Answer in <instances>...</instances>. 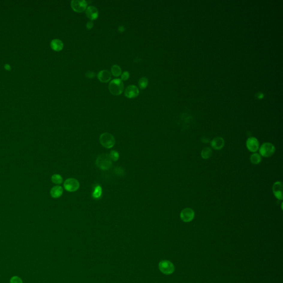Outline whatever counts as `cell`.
Returning a JSON list of instances; mask_svg holds the SVG:
<instances>
[{
    "mask_svg": "<svg viewBox=\"0 0 283 283\" xmlns=\"http://www.w3.org/2000/svg\"><path fill=\"white\" fill-rule=\"evenodd\" d=\"M118 31H119L120 32H124V30H125V28H124V27L123 25H121V26H120V27H118Z\"/></svg>",
    "mask_w": 283,
    "mask_h": 283,
    "instance_id": "f1b7e54d",
    "label": "cell"
},
{
    "mask_svg": "<svg viewBox=\"0 0 283 283\" xmlns=\"http://www.w3.org/2000/svg\"><path fill=\"white\" fill-rule=\"evenodd\" d=\"M159 270L165 275H170L173 273L175 267L171 262L168 260H163L159 263Z\"/></svg>",
    "mask_w": 283,
    "mask_h": 283,
    "instance_id": "5b68a950",
    "label": "cell"
},
{
    "mask_svg": "<svg viewBox=\"0 0 283 283\" xmlns=\"http://www.w3.org/2000/svg\"><path fill=\"white\" fill-rule=\"evenodd\" d=\"M86 76L88 77V78H94L95 76V73L92 72V71H88L86 73Z\"/></svg>",
    "mask_w": 283,
    "mask_h": 283,
    "instance_id": "484cf974",
    "label": "cell"
},
{
    "mask_svg": "<svg viewBox=\"0 0 283 283\" xmlns=\"http://www.w3.org/2000/svg\"><path fill=\"white\" fill-rule=\"evenodd\" d=\"M50 46L53 50L57 52L61 50L64 47L63 43L62 42V41L60 40V39H53L51 42Z\"/></svg>",
    "mask_w": 283,
    "mask_h": 283,
    "instance_id": "2e32d148",
    "label": "cell"
},
{
    "mask_svg": "<svg viewBox=\"0 0 283 283\" xmlns=\"http://www.w3.org/2000/svg\"><path fill=\"white\" fill-rule=\"evenodd\" d=\"M148 84V80L146 77H142L139 80L138 85L141 89L146 88Z\"/></svg>",
    "mask_w": 283,
    "mask_h": 283,
    "instance_id": "7402d4cb",
    "label": "cell"
},
{
    "mask_svg": "<svg viewBox=\"0 0 283 283\" xmlns=\"http://www.w3.org/2000/svg\"><path fill=\"white\" fill-rule=\"evenodd\" d=\"M63 189L61 186L57 185L55 186L50 190V195L53 198H60L63 194Z\"/></svg>",
    "mask_w": 283,
    "mask_h": 283,
    "instance_id": "9a60e30c",
    "label": "cell"
},
{
    "mask_svg": "<svg viewBox=\"0 0 283 283\" xmlns=\"http://www.w3.org/2000/svg\"><path fill=\"white\" fill-rule=\"evenodd\" d=\"M88 5L85 0H73L71 2V6L73 10L76 12H82L85 10Z\"/></svg>",
    "mask_w": 283,
    "mask_h": 283,
    "instance_id": "9c48e42d",
    "label": "cell"
},
{
    "mask_svg": "<svg viewBox=\"0 0 283 283\" xmlns=\"http://www.w3.org/2000/svg\"><path fill=\"white\" fill-rule=\"evenodd\" d=\"M94 26V23L92 21H89L86 24V27L88 29H91Z\"/></svg>",
    "mask_w": 283,
    "mask_h": 283,
    "instance_id": "4316f807",
    "label": "cell"
},
{
    "mask_svg": "<svg viewBox=\"0 0 283 283\" xmlns=\"http://www.w3.org/2000/svg\"><path fill=\"white\" fill-rule=\"evenodd\" d=\"M111 73L114 76L118 77L121 74L122 69L118 65H114L111 67Z\"/></svg>",
    "mask_w": 283,
    "mask_h": 283,
    "instance_id": "d6986e66",
    "label": "cell"
},
{
    "mask_svg": "<svg viewBox=\"0 0 283 283\" xmlns=\"http://www.w3.org/2000/svg\"><path fill=\"white\" fill-rule=\"evenodd\" d=\"M283 183L281 181H276L273 185V192L277 199L283 200Z\"/></svg>",
    "mask_w": 283,
    "mask_h": 283,
    "instance_id": "30bf717a",
    "label": "cell"
},
{
    "mask_svg": "<svg viewBox=\"0 0 283 283\" xmlns=\"http://www.w3.org/2000/svg\"><path fill=\"white\" fill-rule=\"evenodd\" d=\"M246 147L248 150L251 152H257L259 148L258 140L254 137H251L248 138L246 141Z\"/></svg>",
    "mask_w": 283,
    "mask_h": 283,
    "instance_id": "ba28073f",
    "label": "cell"
},
{
    "mask_svg": "<svg viewBox=\"0 0 283 283\" xmlns=\"http://www.w3.org/2000/svg\"><path fill=\"white\" fill-rule=\"evenodd\" d=\"M96 165L102 170H107L112 166V160L110 158L109 154H101L96 159Z\"/></svg>",
    "mask_w": 283,
    "mask_h": 283,
    "instance_id": "6da1fadb",
    "label": "cell"
},
{
    "mask_svg": "<svg viewBox=\"0 0 283 283\" xmlns=\"http://www.w3.org/2000/svg\"><path fill=\"white\" fill-rule=\"evenodd\" d=\"M110 92L115 95L121 94L124 89V82L120 79H115L110 82L109 85Z\"/></svg>",
    "mask_w": 283,
    "mask_h": 283,
    "instance_id": "7a4b0ae2",
    "label": "cell"
},
{
    "mask_svg": "<svg viewBox=\"0 0 283 283\" xmlns=\"http://www.w3.org/2000/svg\"><path fill=\"white\" fill-rule=\"evenodd\" d=\"M250 160L253 164H258L262 161V156L257 153H253L250 156Z\"/></svg>",
    "mask_w": 283,
    "mask_h": 283,
    "instance_id": "e0dca14e",
    "label": "cell"
},
{
    "mask_svg": "<svg viewBox=\"0 0 283 283\" xmlns=\"http://www.w3.org/2000/svg\"><path fill=\"white\" fill-rule=\"evenodd\" d=\"M130 78V73L128 71H124L121 75V80H127L128 78Z\"/></svg>",
    "mask_w": 283,
    "mask_h": 283,
    "instance_id": "d4e9b609",
    "label": "cell"
},
{
    "mask_svg": "<svg viewBox=\"0 0 283 283\" xmlns=\"http://www.w3.org/2000/svg\"><path fill=\"white\" fill-rule=\"evenodd\" d=\"M102 192L103 190L102 188L100 186L97 185L94 189V191L92 193V196L93 198H99L101 197L102 195Z\"/></svg>",
    "mask_w": 283,
    "mask_h": 283,
    "instance_id": "44dd1931",
    "label": "cell"
},
{
    "mask_svg": "<svg viewBox=\"0 0 283 283\" xmlns=\"http://www.w3.org/2000/svg\"><path fill=\"white\" fill-rule=\"evenodd\" d=\"M212 150L209 147H206L202 150L201 153V157L204 159H207L210 158L212 156Z\"/></svg>",
    "mask_w": 283,
    "mask_h": 283,
    "instance_id": "ac0fdd59",
    "label": "cell"
},
{
    "mask_svg": "<svg viewBox=\"0 0 283 283\" xmlns=\"http://www.w3.org/2000/svg\"><path fill=\"white\" fill-rule=\"evenodd\" d=\"M99 141L101 144L107 149L112 148L116 143V140L113 135L107 132L103 133L100 135Z\"/></svg>",
    "mask_w": 283,
    "mask_h": 283,
    "instance_id": "3957f363",
    "label": "cell"
},
{
    "mask_svg": "<svg viewBox=\"0 0 283 283\" xmlns=\"http://www.w3.org/2000/svg\"><path fill=\"white\" fill-rule=\"evenodd\" d=\"M180 217L184 222H190L194 219V211L191 208H185L181 211Z\"/></svg>",
    "mask_w": 283,
    "mask_h": 283,
    "instance_id": "52a82bcc",
    "label": "cell"
},
{
    "mask_svg": "<svg viewBox=\"0 0 283 283\" xmlns=\"http://www.w3.org/2000/svg\"><path fill=\"white\" fill-rule=\"evenodd\" d=\"M86 14L90 19L95 20L99 17V11L95 6H89L86 9Z\"/></svg>",
    "mask_w": 283,
    "mask_h": 283,
    "instance_id": "4fadbf2b",
    "label": "cell"
},
{
    "mask_svg": "<svg viewBox=\"0 0 283 283\" xmlns=\"http://www.w3.org/2000/svg\"><path fill=\"white\" fill-rule=\"evenodd\" d=\"M259 154L263 157L269 158L274 154L276 147L271 143L266 142L263 143L259 148Z\"/></svg>",
    "mask_w": 283,
    "mask_h": 283,
    "instance_id": "277c9868",
    "label": "cell"
},
{
    "mask_svg": "<svg viewBox=\"0 0 283 283\" xmlns=\"http://www.w3.org/2000/svg\"><path fill=\"white\" fill-rule=\"evenodd\" d=\"M201 141L203 142V143H209L210 142V140L209 139V138H206V137H202L201 138Z\"/></svg>",
    "mask_w": 283,
    "mask_h": 283,
    "instance_id": "83f0119b",
    "label": "cell"
},
{
    "mask_svg": "<svg viewBox=\"0 0 283 283\" xmlns=\"http://www.w3.org/2000/svg\"><path fill=\"white\" fill-rule=\"evenodd\" d=\"M52 181L54 184L60 185L63 182V179L60 175L56 174L52 177Z\"/></svg>",
    "mask_w": 283,
    "mask_h": 283,
    "instance_id": "ffe728a7",
    "label": "cell"
},
{
    "mask_svg": "<svg viewBox=\"0 0 283 283\" xmlns=\"http://www.w3.org/2000/svg\"><path fill=\"white\" fill-rule=\"evenodd\" d=\"M64 187L67 191L74 192L79 189L80 183L79 181L75 178H69L64 181Z\"/></svg>",
    "mask_w": 283,
    "mask_h": 283,
    "instance_id": "8992f818",
    "label": "cell"
},
{
    "mask_svg": "<svg viewBox=\"0 0 283 283\" xmlns=\"http://www.w3.org/2000/svg\"><path fill=\"white\" fill-rule=\"evenodd\" d=\"M210 143L212 148L215 150H220L223 148L225 145V141L223 138L217 137L213 138Z\"/></svg>",
    "mask_w": 283,
    "mask_h": 283,
    "instance_id": "7c38bea8",
    "label": "cell"
},
{
    "mask_svg": "<svg viewBox=\"0 0 283 283\" xmlns=\"http://www.w3.org/2000/svg\"><path fill=\"white\" fill-rule=\"evenodd\" d=\"M139 89L135 85H129L126 88L124 91V95L127 98L132 99L137 97L139 95Z\"/></svg>",
    "mask_w": 283,
    "mask_h": 283,
    "instance_id": "8fae6325",
    "label": "cell"
},
{
    "mask_svg": "<svg viewBox=\"0 0 283 283\" xmlns=\"http://www.w3.org/2000/svg\"><path fill=\"white\" fill-rule=\"evenodd\" d=\"M97 78L100 82H107L111 79V74L107 70H103L100 71L97 74Z\"/></svg>",
    "mask_w": 283,
    "mask_h": 283,
    "instance_id": "5bb4252c",
    "label": "cell"
},
{
    "mask_svg": "<svg viewBox=\"0 0 283 283\" xmlns=\"http://www.w3.org/2000/svg\"><path fill=\"white\" fill-rule=\"evenodd\" d=\"M10 283H23L21 279L18 276H13L11 278Z\"/></svg>",
    "mask_w": 283,
    "mask_h": 283,
    "instance_id": "cb8c5ba5",
    "label": "cell"
},
{
    "mask_svg": "<svg viewBox=\"0 0 283 283\" xmlns=\"http://www.w3.org/2000/svg\"><path fill=\"white\" fill-rule=\"evenodd\" d=\"M109 156H110L111 159L112 160V161L116 162L119 159L120 154L116 150H112L109 154Z\"/></svg>",
    "mask_w": 283,
    "mask_h": 283,
    "instance_id": "603a6c76",
    "label": "cell"
}]
</instances>
